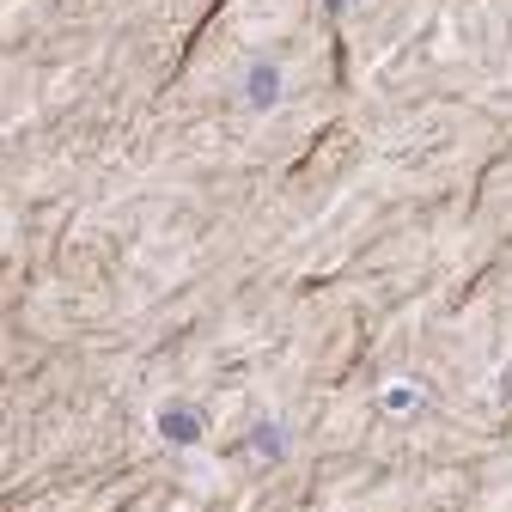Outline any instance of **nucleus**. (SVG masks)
Returning a JSON list of instances; mask_svg holds the SVG:
<instances>
[{"label":"nucleus","instance_id":"obj_1","mask_svg":"<svg viewBox=\"0 0 512 512\" xmlns=\"http://www.w3.org/2000/svg\"><path fill=\"white\" fill-rule=\"evenodd\" d=\"M281 92H287V74H281V61H275V55L250 61V68H244V80H238V98H244V110H275V104H281Z\"/></svg>","mask_w":512,"mask_h":512},{"label":"nucleus","instance_id":"obj_2","mask_svg":"<svg viewBox=\"0 0 512 512\" xmlns=\"http://www.w3.org/2000/svg\"><path fill=\"white\" fill-rule=\"evenodd\" d=\"M153 433H159L165 445H196V439H202L196 403H159V409H153Z\"/></svg>","mask_w":512,"mask_h":512},{"label":"nucleus","instance_id":"obj_3","mask_svg":"<svg viewBox=\"0 0 512 512\" xmlns=\"http://www.w3.org/2000/svg\"><path fill=\"white\" fill-rule=\"evenodd\" d=\"M378 409H384V415H409V409H421V384H415V378H391V384L378 391Z\"/></svg>","mask_w":512,"mask_h":512}]
</instances>
